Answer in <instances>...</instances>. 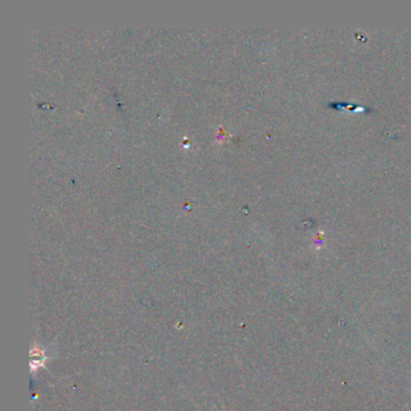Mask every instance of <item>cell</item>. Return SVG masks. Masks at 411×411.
<instances>
[{"label":"cell","instance_id":"obj_1","mask_svg":"<svg viewBox=\"0 0 411 411\" xmlns=\"http://www.w3.org/2000/svg\"><path fill=\"white\" fill-rule=\"evenodd\" d=\"M328 106L335 110H342V109H347L350 111H358V112H371V109H366L364 106L354 105V104H346V102H330Z\"/></svg>","mask_w":411,"mask_h":411}]
</instances>
